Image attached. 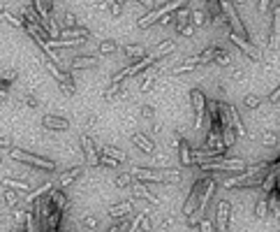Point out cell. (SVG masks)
I'll list each match as a JSON object with an SVG mask.
<instances>
[{"label": "cell", "mask_w": 280, "mask_h": 232, "mask_svg": "<svg viewBox=\"0 0 280 232\" xmlns=\"http://www.w3.org/2000/svg\"><path fill=\"white\" fill-rule=\"evenodd\" d=\"M215 5L220 7V14H222V19H225L229 26H232V30H234L238 37H243V40H250V33H248V28H245L243 19L238 17L237 5H232V0H218Z\"/></svg>", "instance_id": "1"}, {"label": "cell", "mask_w": 280, "mask_h": 232, "mask_svg": "<svg viewBox=\"0 0 280 232\" xmlns=\"http://www.w3.org/2000/svg\"><path fill=\"white\" fill-rule=\"evenodd\" d=\"M190 0H169V2H165V5H160V7H153L146 14V17H141L139 21H137V26L141 28V30H146V28H151L153 23H158L162 17H167V14H172V12H176V9L185 7Z\"/></svg>", "instance_id": "2"}, {"label": "cell", "mask_w": 280, "mask_h": 232, "mask_svg": "<svg viewBox=\"0 0 280 232\" xmlns=\"http://www.w3.org/2000/svg\"><path fill=\"white\" fill-rule=\"evenodd\" d=\"M132 177H137L139 181H153V184H165V181H178L181 179V172L176 170H141V167H134L130 172Z\"/></svg>", "instance_id": "3"}, {"label": "cell", "mask_w": 280, "mask_h": 232, "mask_svg": "<svg viewBox=\"0 0 280 232\" xmlns=\"http://www.w3.org/2000/svg\"><path fill=\"white\" fill-rule=\"evenodd\" d=\"M9 158H14L19 162H26L30 167H37V170H56V165L53 161H46L42 156H35V153H28L23 149H19V146H12L9 149Z\"/></svg>", "instance_id": "4"}, {"label": "cell", "mask_w": 280, "mask_h": 232, "mask_svg": "<svg viewBox=\"0 0 280 232\" xmlns=\"http://www.w3.org/2000/svg\"><path fill=\"white\" fill-rule=\"evenodd\" d=\"M213 190H215V181H213V179H206V184H204V193H201L199 202H197L193 214L188 216V223L190 225H197L201 221V216H204V211H206V207H209V202H211V197H213Z\"/></svg>", "instance_id": "5"}, {"label": "cell", "mask_w": 280, "mask_h": 232, "mask_svg": "<svg viewBox=\"0 0 280 232\" xmlns=\"http://www.w3.org/2000/svg\"><path fill=\"white\" fill-rule=\"evenodd\" d=\"M201 165V172H237V170H245L248 165H245L243 161H238V158H234V161H227V158H215V161H206V162H199Z\"/></svg>", "instance_id": "6"}, {"label": "cell", "mask_w": 280, "mask_h": 232, "mask_svg": "<svg viewBox=\"0 0 280 232\" xmlns=\"http://www.w3.org/2000/svg\"><path fill=\"white\" fill-rule=\"evenodd\" d=\"M190 105H193V114H194V128L201 130V123L206 118V95L201 89L190 91Z\"/></svg>", "instance_id": "7"}, {"label": "cell", "mask_w": 280, "mask_h": 232, "mask_svg": "<svg viewBox=\"0 0 280 232\" xmlns=\"http://www.w3.org/2000/svg\"><path fill=\"white\" fill-rule=\"evenodd\" d=\"M229 218H232V205H229L227 200H220L213 230H215V232H229Z\"/></svg>", "instance_id": "8"}, {"label": "cell", "mask_w": 280, "mask_h": 232, "mask_svg": "<svg viewBox=\"0 0 280 232\" xmlns=\"http://www.w3.org/2000/svg\"><path fill=\"white\" fill-rule=\"evenodd\" d=\"M172 19L176 21V30H178L181 35L190 37L194 33V28L190 26V7H188V5L181 9H176V17H172Z\"/></svg>", "instance_id": "9"}, {"label": "cell", "mask_w": 280, "mask_h": 232, "mask_svg": "<svg viewBox=\"0 0 280 232\" xmlns=\"http://www.w3.org/2000/svg\"><path fill=\"white\" fill-rule=\"evenodd\" d=\"M79 142H81V149H84V156H86V161L90 162V165H100V151H97V146L95 142H93V137L88 133H84L79 137Z\"/></svg>", "instance_id": "10"}, {"label": "cell", "mask_w": 280, "mask_h": 232, "mask_svg": "<svg viewBox=\"0 0 280 232\" xmlns=\"http://www.w3.org/2000/svg\"><path fill=\"white\" fill-rule=\"evenodd\" d=\"M227 35H229V40H232V42H234V45H237L238 49H241V51L248 56V58H250V61H255V63L259 61V51H257V46L250 45V40H243V37H238L234 30H229Z\"/></svg>", "instance_id": "11"}, {"label": "cell", "mask_w": 280, "mask_h": 232, "mask_svg": "<svg viewBox=\"0 0 280 232\" xmlns=\"http://www.w3.org/2000/svg\"><path fill=\"white\" fill-rule=\"evenodd\" d=\"M204 179H199V181H194V186L190 188V195H188V200L183 202V214L185 216H190L194 211V207H197V202H199V197H201V190H204Z\"/></svg>", "instance_id": "12"}, {"label": "cell", "mask_w": 280, "mask_h": 232, "mask_svg": "<svg viewBox=\"0 0 280 232\" xmlns=\"http://www.w3.org/2000/svg\"><path fill=\"white\" fill-rule=\"evenodd\" d=\"M222 107H225V114H227V118H229L232 130H234L238 137H245V135H248V130H245V125H243V121H241V116H238L237 107H232V105H227V102H222Z\"/></svg>", "instance_id": "13"}, {"label": "cell", "mask_w": 280, "mask_h": 232, "mask_svg": "<svg viewBox=\"0 0 280 232\" xmlns=\"http://www.w3.org/2000/svg\"><path fill=\"white\" fill-rule=\"evenodd\" d=\"M100 61H97L95 56H74L70 63H67V70L70 72H77V70H90V68H97Z\"/></svg>", "instance_id": "14"}, {"label": "cell", "mask_w": 280, "mask_h": 232, "mask_svg": "<svg viewBox=\"0 0 280 232\" xmlns=\"http://www.w3.org/2000/svg\"><path fill=\"white\" fill-rule=\"evenodd\" d=\"M42 128L44 130H67V128H70V121H67L65 116H58V114H44Z\"/></svg>", "instance_id": "15"}, {"label": "cell", "mask_w": 280, "mask_h": 232, "mask_svg": "<svg viewBox=\"0 0 280 232\" xmlns=\"http://www.w3.org/2000/svg\"><path fill=\"white\" fill-rule=\"evenodd\" d=\"M132 144H134L137 149H141L144 153H149V156H153V153H155V149H158V146H155V142H153L151 137H146L144 133H134V135H132Z\"/></svg>", "instance_id": "16"}, {"label": "cell", "mask_w": 280, "mask_h": 232, "mask_svg": "<svg viewBox=\"0 0 280 232\" xmlns=\"http://www.w3.org/2000/svg\"><path fill=\"white\" fill-rule=\"evenodd\" d=\"M278 186V161L273 162L271 167H269V172H266V179H264V193L269 195V193H273V188Z\"/></svg>", "instance_id": "17"}, {"label": "cell", "mask_w": 280, "mask_h": 232, "mask_svg": "<svg viewBox=\"0 0 280 232\" xmlns=\"http://www.w3.org/2000/svg\"><path fill=\"white\" fill-rule=\"evenodd\" d=\"M56 40H88V30L86 28H65V30H61L58 33V37Z\"/></svg>", "instance_id": "18"}, {"label": "cell", "mask_w": 280, "mask_h": 232, "mask_svg": "<svg viewBox=\"0 0 280 232\" xmlns=\"http://www.w3.org/2000/svg\"><path fill=\"white\" fill-rule=\"evenodd\" d=\"M174 51H176V42H174V40H165V42H160V45L155 46L149 56L158 61V58H162V56H167V54H174Z\"/></svg>", "instance_id": "19"}, {"label": "cell", "mask_w": 280, "mask_h": 232, "mask_svg": "<svg viewBox=\"0 0 280 232\" xmlns=\"http://www.w3.org/2000/svg\"><path fill=\"white\" fill-rule=\"evenodd\" d=\"M0 21H5V23H9V26H14V28H23V19L17 17V14H12L9 7L2 5V2H0Z\"/></svg>", "instance_id": "20"}, {"label": "cell", "mask_w": 280, "mask_h": 232, "mask_svg": "<svg viewBox=\"0 0 280 232\" xmlns=\"http://www.w3.org/2000/svg\"><path fill=\"white\" fill-rule=\"evenodd\" d=\"M222 49V46H218V45H213V46H209V49H204V51H199V54H194L193 58L199 65H206V63H213V58L218 56V51Z\"/></svg>", "instance_id": "21"}, {"label": "cell", "mask_w": 280, "mask_h": 232, "mask_svg": "<svg viewBox=\"0 0 280 232\" xmlns=\"http://www.w3.org/2000/svg\"><path fill=\"white\" fill-rule=\"evenodd\" d=\"M132 195H134V197H141V200H149L151 205H160V200L153 195V193H151V190L144 186V184H134V186H132Z\"/></svg>", "instance_id": "22"}, {"label": "cell", "mask_w": 280, "mask_h": 232, "mask_svg": "<svg viewBox=\"0 0 280 232\" xmlns=\"http://www.w3.org/2000/svg\"><path fill=\"white\" fill-rule=\"evenodd\" d=\"M178 139V158H181V162L183 165H193V151H190V144L185 142V139H181V137H176Z\"/></svg>", "instance_id": "23"}, {"label": "cell", "mask_w": 280, "mask_h": 232, "mask_svg": "<svg viewBox=\"0 0 280 232\" xmlns=\"http://www.w3.org/2000/svg\"><path fill=\"white\" fill-rule=\"evenodd\" d=\"M237 142V133L232 130V125H222V133H220V144L225 146V149H229L232 144Z\"/></svg>", "instance_id": "24"}, {"label": "cell", "mask_w": 280, "mask_h": 232, "mask_svg": "<svg viewBox=\"0 0 280 232\" xmlns=\"http://www.w3.org/2000/svg\"><path fill=\"white\" fill-rule=\"evenodd\" d=\"M102 156H107V158L116 161L118 165H121V162H125V153H123L118 146H111V144H107L105 149H102Z\"/></svg>", "instance_id": "25"}, {"label": "cell", "mask_w": 280, "mask_h": 232, "mask_svg": "<svg viewBox=\"0 0 280 232\" xmlns=\"http://www.w3.org/2000/svg\"><path fill=\"white\" fill-rule=\"evenodd\" d=\"M79 174H81V167H72V170L63 172L61 179H58V186H61V188H67L72 181H74V179L79 177Z\"/></svg>", "instance_id": "26"}, {"label": "cell", "mask_w": 280, "mask_h": 232, "mask_svg": "<svg viewBox=\"0 0 280 232\" xmlns=\"http://www.w3.org/2000/svg\"><path fill=\"white\" fill-rule=\"evenodd\" d=\"M118 42L116 40H102L100 45H97V51H100V56H109V54H116L118 51Z\"/></svg>", "instance_id": "27"}, {"label": "cell", "mask_w": 280, "mask_h": 232, "mask_svg": "<svg viewBox=\"0 0 280 232\" xmlns=\"http://www.w3.org/2000/svg\"><path fill=\"white\" fill-rule=\"evenodd\" d=\"M194 68H199V63H197V61L193 58V56H190V58H185L183 63H178L174 70H172V74H183V72H193Z\"/></svg>", "instance_id": "28"}, {"label": "cell", "mask_w": 280, "mask_h": 232, "mask_svg": "<svg viewBox=\"0 0 280 232\" xmlns=\"http://www.w3.org/2000/svg\"><path fill=\"white\" fill-rule=\"evenodd\" d=\"M118 49H121L125 56H130V58H141V56L146 54V49L139 45H123V46H118Z\"/></svg>", "instance_id": "29"}, {"label": "cell", "mask_w": 280, "mask_h": 232, "mask_svg": "<svg viewBox=\"0 0 280 232\" xmlns=\"http://www.w3.org/2000/svg\"><path fill=\"white\" fill-rule=\"evenodd\" d=\"M204 23H206V12L204 9H190V26L201 28Z\"/></svg>", "instance_id": "30"}, {"label": "cell", "mask_w": 280, "mask_h": 232, "mask_svg": "<svg viewBox=\"0 0 280 232\" xmlns=\"http://www.w3.org/2000/svg\"><path fill=\"white\" fill-rule=\"evenodd\" d=\"M130 211H132V202H121V205H116L109 209V216H111V218H121V216L130 214Z\"/></svg>", "instance_id": "31"}, {"label": "cell", "mask_w": 280, "mask_h": 232, "mask_svg": "<svg viewBox=\"0 0 280 232\" xmlns=\"http://www.w3.org/2000/svg\"><path fill=\"white\" fill-rule=\"evenodd\" d=\"M49 188H51V184L46 181V184H42V186L35 188V190H28V193H26V200H28V202H33V200H40V197H42L44 193L49 190Z\"/></svg>", "instance_id": "32"}, {"label": "cell", "mask_w": 280, "mask_h": 232, "mask_svg": "<svg viewBox=\"0 0 280 232\" xmlns=\"http://www.w3.org/2000/svg\"><path fill=\"white\" fill-rule=\"evenodd\" d=\"M2 186L5 188H17V190H30V186H28L26 181H17V179H9V177L2 179Z\"/></svg>", "instance_id": "33"}, {"label": "cell", "mask_w": 280, "mask_h": 232, "mask_svg": "<svg viewBox=\"0 0 280 232\" xmlns=\"http://www.w3.org/2000/svg\"><path fill=\"white\" fill-rule=\"evenodd\" d=\"M35 216H37V205H35V209H30L28 216H26V232H35L37 230L35 228Z\"/></svg>", "instance_id": "34"}, {"label": "cell", "mask_w": 280, "mask_h": 232, "mask_svg": "<svg viewBox=\"0 0 280 232\" xmlns=\"http://www.w3.org/2000/svg\"><path fill=\"white\" fill-rule=\"evenodd\" d=\"M213 63H218V65H222V68H227L229 63H232V56H229L227 51H225V49H220L218 56L213 58Z\"/></svg>", "instance_id": "35"}, {"label": "cell", "mask_w": 280, "mask_h": 232, "mask_svg": "<svg viewBox=\"0 0 280 232\" xmlns=\"http://www.w3.org/2000/svg\"><path fill=\"white\" fill-rule=\"evenodd\" d=\"M155 81H158V74H149L146 77V81H141V93H146V91H151L153 86H155Z\"/></svg>", "instance_id": "36"}, {"label": "cell", "mask_w": 280, "mask_h": 232, "mask_svg": "<svg viewBox=\"0 0 280 232\" xmlns=\"http://www.w3.org/2000/svg\"><path fill=\"white\" fill-rule=\"evenodd\" d=\"M262 100L264 98H259V95H248V98L243 100V105L248 109H255V107H259V105H262Z\"/></svg>", "instance_id": "37"}, {"label": "cell", "mask_w": 280, "mask_h": 232, "mask_svg": "<svg viewBox=\"0 0 280 232\" xmlns=\"http://www.w3.org/2000/svg\"><path fill=\"white\" fill-rule=\"evenodd\" d=\"M0 79H2V81H7L9 86H12V84H14V81L19 79V72H17V70H12V68H9V70H5V72H2V77H0Z\"/></svg>", "instance_id": "38"}, {"label": "cell", "mask_w": 280, "mask_h": 232, "mask_svg": "<svg viewBox=\"0 0 280 232\" xmlns=\"http://www.w3.org/2000/svg\"><path fill=\"white\" fill-rule=\"evenodd\" d=\"M262 144H266V146H278V135L276 133H264L262 135Z\"/></svg>", "instance_id": "39"}, {"label": "cell", "mask_w": 280, "mask_h": 232, "mask_svg": "<svg viewBox=\"0 0 280 232\" xmlns=\"http://www.w3.org/2000/svg\"><path fill=\"white\" fill-rule=\"evenodd\" d=\"M79 26V19L74 12H65V28H77Z\"/></svg>", "instance_id": "40"}, {"label": "cell", "mask_w": 280, "mask_h": 232, "mask_svg": "<svg viewBox=\"0 0 280 232\" xmlns=\"http://www.w3.org/2000/svg\"><path fill=\"white\" fill-rule=\"evenodd\" d=\"M2 195H5L7 207H12V209L17 207V195H14V190H12V188H5V190H2Z\"/></svg>", "instance_id": "41"}, {"label": "cell", "mask_w": 280, "mask_h": 232, "mask_svg": "<svg viewBox=\"0 0 280 232\" xmlns=\"http://www.w3.org/2000/svg\"><path fill=\"white\" fill-rule=\"evenodd\" d=\"M109 12H111V17H121V14H123V5L118 2V0H111V2H109Z\"/></svg>", "instance_id": "42"}, {"label": "cell", "mask_w": 280, "mask_h": 232, "mask_svg": "<svg viewBox=\"0 0 280 232\" xmlns=\"http://www.w3.org/2000/svg\"><path fill=\"white\" fill-rule=\"evenodd\" d=\"M132 184V174H118L116 177V186H130Z\"/></svg>", "instance_id": "43"}, {"label": "cell", "mask_w": 280, "mask_h": 232, "mask_svg": "<svg viewBox=\"0 0 280 232\" xmlns=\"http://www.w3.org/2000/svg\"><path fill=\"white\" fill-rule=\"evenodd\" d=\"M255 214H257V218H264V216H266V197L259 200V205H257V209H255Z\"/></svg>", "instance_id": "44"}, {"label": "cell", "mask_w": 280, "mask_h": 232, "mask_svg": "<svg viewBox=\"0 0 280 232\" xmlns=\"http://www.w3.org/2000/svg\"><path fill=\"white\" fill-rule=\"evenodd\" d=\"M23 102H26L28 107H33V109H35V107H40V100H37L35 95H33V93H28V95H26V100H23Z\"/></svg>", "instance_id": "45"}, {"label": "cell", "mask_w": 280, "mask_h": 232, "mask_svg": "<svg viewBox=\"0 0 280 232\" xmlns=\"http://www.w3.org/2000/svg\"><path fill=\"white\" fill-rule=\"evenodd\" d=\"M153 112H155V109L151 107V105H144V107H141V114H144V118H153Z\"/></svg>", "instance_id": "46"}, {"label": "cell", "mask_w": 280, "mask_h": 232, "mask_svg": "<svg viewBox=\"0 0 280 232\" xmlns=\"http://www.w3.org/2000/svg\"><path fill=\"white\" fill-rule=\"evenodd\" d=\"M95 223H97L95 216H86V218H84V225H86V228H90V230L95 228Z\"/></svg>", "instance_id": "47"}, {"label": "cell", "mask_w": 280, "mask_h": 232, "mask_svg": "<svg viewBox=\"0 0 280 232\" xmlns=\"http://www.w3.org/2000/svg\"><path fill=\"white\" fill-rule=\"evenodd\" d=\"M125 228H128V221H121L118 225H114V228H109V232H125Z\"/></svg>", "instance_id": "48"}, {"label": "cell", "mask_w": 280, "mask_h": 232, "mask_svg": "<svg viewBox=\"0 0 280 232\" xmlns=\"http://www.w3.org/2000/svg\"><path fill=\"white\" fill-rule=\"evenodd\" d=\"M201 223V232H215L213 230V223H211V221H199Z\"/></svg>", "instance_id": "49"}, {"label": "cell", "mask_w": 280, "mask_h": 232, "mask_svg": "<svg viewBox=\"0 0 280 232\" xmlns=\"http://www.w3.org/2000/svg\"><path fill=\"white\" fill-rule=\"evenodd\" d=\"M0 149H12V139L9 137H0Z\"/></svg>", "instance_id": "50"}, {"label": "cell", "mask_w": 280, "mask_h": 232, "mask_svg": "<svg viewBox=\"0 0 280 232\" xmlns=\"http://www.w3.org/2000/svg\"><path fill=\"white\" fill-rule=\"evenodd\" d=\"M137 2H141V5H146L149 9H153L155 7V0H137Z\"/></svg>", "instance_id": "51"}, {"label": "cell", "mask_w": 280, "mask_h": 232, "mask_svg": "<svg viewBox=\"0 0 280 232\" xmlns=\"http://www.w3.org/2000/svg\"><path fill=\"white\" fill-rule=\"evenodd\" d=\"M269 2H271V0H259V12H266V9H269Z\"/></svg>", "instance_id": "52"}, {"label": "cell", "mask_w": 280, "mask_h": 232, "mask_svg": "<svg viewBox=\"0 0 280 232\" xmlns=\"http://www.w3.org/2000/svg\"><path fill=\"white\" fill-rule=\"evenodd\" d=\"M269 100H271V102H276V105H278V86H276V91H273L271 95H269Z\"/></svg>", "instance_id": "53"}, {"label": "cell", "mask_w": 280, "mask_h": 232, "mask_svg": "<svg viewBox=\"0 0 280 232\" xmlns=\"http://www.w3.org/2000/svg\"><path fill=\"white\" fill-rule=\"evenodd\" d=\"M95 121H97V118H95L93 114H90V116L86 118V128H90V125H95Z\"/></svg>", "instance_id": "54"}, {"label": "cell", "mask_w": 280, "mask_h": 232, "mask_svg": "<svg viewBox=\"0 0 280 232\" xmlns=\"http://www.w3.org/2000/svg\"><path fill=\"white\" fill-rule=\"evenodd\" d=\"M44 5H46V9H49V12H53V0H42Z\"/></svg>", "instance_id": "55"}, {"label": "cell", "mask_w": 280, "mask_h": 232, "mask_svg": "<svg viewBox=\"0 0 280 232\" xmlns=\"http://www.w3.org/2000/svg\"><path fill=\"white\" fill-rule=\"evenodd\" d=\"M5 98H7V93H5V91H0V105L5 102Z\"/></svg>", "instance_id": "56"}, {"label": "cell", "mask_w": 280, "mask_h": 232, "mask_svg": "<svg viewBox=\"0 0 280 232\" xmlns=\"http://www.w3.org/2000/svg\"><path fill=\"white\" fill-rule=\"evenodd\" d=\"M12 232H21V230H12Z\"/></svg>", "instance_id": "57"}, {"label": "cell", "mask_w": 280, "mask_h": 232, "mask_svg": "<svg viewBox=\"0 0 280 232\" xmlns=\"http://www.w3.org/2000/svg\"><path fill=\"white\" fill-rule=\"evenodd\" d=\"M0 161H2V158H0Z\"/></svg>", "instance_id": "58"}]
</instances>
